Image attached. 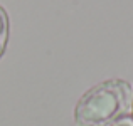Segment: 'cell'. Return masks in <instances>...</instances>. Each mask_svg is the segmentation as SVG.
I'll return each instance as SVG.
<instances>
[{
	"label": "cell",
	"instance_id": "cell-1",
	"mask_svg": "<svg viewBox=\"0 0 133 126\" xmlns=\"http://www.w3.org/2000/svg\"><path fill=\"white\" fill-rule=\"evenodd\" d=\"M131 101V86L127 81H103L79 97L74 108L76 126H108L127 114Z\"/></svg>",
	"mask_w": 133,
	"mask_h": 126
},
{
	"label": "cell",
	"instance_id": "cell-2",
	"mask_svg": "<svg viewBox=\"0 0 133 126\" xmlns=\"http://www.w3.org/2000/svg\"><path fill=\"white\" fill-rule=\"evenodd\" d=\"M7 40H9V15L5 9L0 5V57L5 52Z\"/></svg>",
	"mask_w": 133,
	"mask_h": 126
},
{
	"label": "cell",
	"instance_id": "cell-3",
	"mask_svg": "<svg viewBox=\"0 0 133 126\" xmlns=\"http://www.w3.org/2000/svg\"><path fill=\"white\" fill-rule=\"evenodd\" d=\"M110 126H133V116H130V114H123V116L118 118L116 121H113Z\"/></svg>",
	"mask_w": 133,
	"mask_h": 126
}]
</instances>
